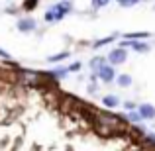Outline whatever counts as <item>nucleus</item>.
Listing matches in <instances>:
<instances>
[{
  "label": "nucleus",
  "mask_w": 155,
  "mask_h": 151,
  "mask_svg": "<svg viewBox=\"0 0 155 151\" xmlns=\"http://www.w3.org/2000/svg\"><path fill=\"white\" fill-rule=\"evenodd\" d=\"M126 57H128V53H126L124 47H120V49H114V51H110V55H108V61H110V65H120V63H124L126 61Z\"/></svg>",
  "instance_id": "obj_1"
},
{
  "label": "nucleus",
  "mask_w": 155,
  "mask_h": 151,
  "mask_svg": "<svg viewBox=\"0 0 155 151\" xmlns=\"http://www.w3.org/2000/svg\"><path fill=\"white\" fill-rule=\"evenodd\" d=\"M98 77L104 80V83H112L116 75H114V69L110 67V65H102V67L98 69Z\"/></svg>",
  "instance_id": "obj_2"
},
{
  "label": "nucleus",
  "mask_w": 155,
  "mask_h": 151,
  "mask_svg": "<svg viewBox=\"0 0 155 151\" xmlns=\"http://www.w3.org/2000/svg\"><path fill=\"white\" fill-rule=\"evenodd\" d=\"M53 12H55V16H57V20H61L65 14H69V10H71V4L65 0V2H61V4H57V6H53L51 8Z\"/></svg>",
  "instance_id": "obj_3"
},
{
  "label": "nucleus",
  "mask_w": 155,
  "mask_h": 151,
  "mask_svg": "<svg viewBox=\"0 0 155 151\" xmlns=\"http://www.w3.org/2000/svg\"><path fill=\"white\" fill-rule=\"evenodd\" d=\"M140 114L143 120H151V118H155V108L151 104H141L140 106Z\"/></svg>",
  "instance_id": "obj_4"
},
{
  "label": "nucleus",
  "mask_w": 155,
  "mask_h": 151,
  "mask_svg": "<svg viewBox=\"0 0 155 151\" xmlns=\"http://www.w3.org/2000/svg\"><path fill=\"white\" fill-rule=\"evenodd\" d=\"M18 30L24 31V34H26V31H31V30H35V22L34 20H20L18 22Z\"/></svg>",
  "instance_id": "obj_5"
},
{
  "label": "nucleus",
  "mask_w": 155,
  "mask_h": 151,
  "mask_svg": "<svg viewBox=\"0 0 155 151\" xmlns=\"http://www.w3.org/2000/svg\"><path fill=\"white\" fill-rule=\"evenodd\" d=\"M102 104L108 106V108H114V106H118V98H116V96H104Z\"/></svg>",
  "instance_id": "obj_6"
},
{
  "label": "nucleus",
  "mask_w": 155,
  "mask_h": 151,
  "mask_svg": "<svg viewBox=\"0 0 155 151\" xmlns=\"http://www.w3.org/2000/svg\"><path fill=\"white\" fill-rule=\"evenodd\" d=\"M118 84H120V87H128V84H132V77L120 75V77H118Z\"/></svg>",
  "instance_id": "obj_7"
},
{
  "label": "nucleus",
  "mask_w": 155,
  "mask_h": 151,
  "mask_svg": "<svg viewBox=\"0 0 155 151\" xmlns=\"http://www.w3.org/2000/svg\"><path fill=\"white\" fill-rule=\"evenodd\" d=\"M126 38L128 39H140V38H149V34L147 31H137V34H128Z\"/></svg>",
  "instance_id": "obj_8"
},
{
  "label": "nucleus",
  "mask_w": 155,
  "mask_h": 151,
  "mask_svg": "<svg viewBox=\"0 0 155 151\" xmlns=\"http://www.w3.org/2000/svg\"><path fill=\"white\" fill-rule=\"evenodd\" d=\"M67 57H69V53L65 51V53H57V55L49 57V61H51V63H57V61H63V59H67Z\"/></svg>",
  "instance_id": "obj_9"
},
{
  "label": "nucleus",
  "mask_w": 155,
  "mask_h": 151,
  "mask_svg": "<svg viewBox=\"0 0 155 151\" xmlns=\"http://www.w3.org/2000/svg\"><path fill=\"white\" fill-rule=\"evenodd\" d=\"M132 47H134L136 51H140V53H141V51H143V53L149 51V45H147V43H132Z\"/></svg>",
  "instance_id": "obj_10"
},
{
  "label": "nucleus",
  "mask_w": 155,
  "mask_h": 151,
  "mask_svg": "<svg viewBox=\"0 0 155 151\" xmlns=\"http://www.w3.org/2000/svg\"><path fill=\"white\" fill-rule=\"evenodd\" d=\"M91 67H92V69H96V71H98V69L102 67V59H100V57H98V59H92V61H91Z\"/></svg>",
  "instance_id": "obj_11"
},
{
  "label": "nucleus",
  "mask_w": 155,
  "mask_h": 151,
  "mask_svg": "<svg viewBox=\"0 0 155 151\" xmlns=\"http://www.w3.org/2000/svg\"><path fill=\"white\" fill-rule=\"evenodd\" d=\"M112 35H110V38H104V39H100V41H96L94 43V47H102V45H106V43H110V41H112Z\"/></svg>",
  "instance_id": "obj_12"
},
{
  "label": "nucleus",
  "mask_w": 155,
  "mask_h": 151,
  "mask_svg": "<svg viewBox=\"0 0 155 151\" xmlns=\"http://www.w3.org/2000/svg\"><path fill=\"white\" fill-rule=\"evenodd\" d=\"M35 4H38V0H26V2H24V8H26V10H31Z\"/></svg>",
  "instance_id": "obj_13"
},
{
  "label": "nucleus",
  "mask_w": 155,
  "mask_h": 151,
  "mask_svg": "<svg viewBox=\"0 0 155 151\" xmlns=\"http://www.w3.org/2000/svg\"><path fill=\"white\" fill-rule=\"evenodd\" d=\"M110 0H92V6L94 8H100V6H106Z\"/></svg>",
  "instance_id": "obj_14"
},
{
  "label": "nucleus",
  "mask_w": 155,
  "mask_h": 151,
  "mask_svg": "<svg viewBox=\"0 0 155 151\" xmlns=\"http://www.w3.org/2000/svg\"><path fill=\"white\" fill-rule=\"evenodd\" d=\"M137 0H120V6H134Z\"/></svg>",
  "instance_id": "obj_15"
},
{
  "label": "nucleus",
  "mask_w": 155,
  "mask_h": 151,
  "mask_svg": "<svg viewBox=\"0 0 155 151\" xmlns=\"http://www.w3.org/2000/svg\"><path fill=\"white\" fill-rule=\"evenodd\" d=\"M45 20H47V22H51V20H57L55 12H53V10H49V12H47V14H45Z\"/></svg>",
  "instance_id": "obj_16"
},
{
  "label": "nucleus",
  "mask_w": 155,
  "mask_h": 151,
  "mask_svg": "<svg viewBox=\"0 0 155 151\" xmlns=\"http://www.w3.org/2000/svg\"><path fill=\"white\" fill-rule=\"evenodd\" d=\"M53 73H55V77H57V79H61V77H65V75H67V71H65V69H57V71H53Z\"/></svg>",
  "instance_id": "obj_17"
},
{
  "label": "nucleus",
  "mask_w": 155,
  "mask_h": 151,
  "mask_svg": "<svg viewBox=\"0 0 155 151\" xmlns=\"http://www.w3.org/2000/svg\"><path fill=\"white\" fill-rule=\"evenodd\" d=\"M128 118H130L132 122H140V120H141V114H130Z\"/></svg>",
  "instance_id": "obj_18"
},
{
  "label": "nucleus",
  "mask_w": 155,
  "mask_h": 151,
  "mask_svg": "<svg viewBox=\"0 0 155 151\" xmlns=\"http://www.w3.org/2000/svg\"><path fill=\"white\" fill-rule=\"evenodd\" d=\"M81 69V63H73L71 67H69V71H79Z\"/></svg>",
  "instance_id": "obj_19"
},
{
  "label": "nucleus",
  "mask_w": 155,
  "mask_h": 151,
  "mask_svg": "<svg viewBox=\"0 0 155 151\" xmlns=\"http://www.w3.org/2000/svg\"><path fill=\"white\" fill-rule=\"evenodd\" d=\"M147 140L151 141V143H155V133H147Z\"/></svg>",
  "instance_id": "obj_20"
},
{
  "label": "nucleus",
  "mask_w": 155,
  "mask_h": 151,
  "mask_svg": "<svg viewBox=\"0 0 155 151\" xmlns=\"http://www.w3.org/2000/svg\"><path fill=\"white\" fill-rule=\"evenodd\" d=\"M0 57H4V59H8V57H10V55H8L6 51H2V49H0Z\"/></svg>",
  "instance_id": "obj_21"
},
{
  "label": "nucleus",
  "mask_w": 155,
  "mask_h": 151,
  "mask_svg": "<svg viewBox=\"0 0 155 151\" xmlns=\"http://www.w3.org/2000/svg\"><path fill=\"white\" fill-rule=\"evenodd\" d=\"M124 106H126V108H128V110H134V104H132V102H126Z\"/></svg>",
  "instance_id": "obj_22"
},
{
  "label": "nucleus",
  "mask_w": 155,
  "mask_h": 151,
  "mask_svg": "<svg viewBox=\"0 0 155 151\" xmlns=\"http://www.w3.org/2000/svg\"><path fill=\"white\" fill-rule=\"evenodd\" d=\"M118 2H120V0H118Z\"/></svg>",
  "instance_id": "obj_23"
}]
</instances>
